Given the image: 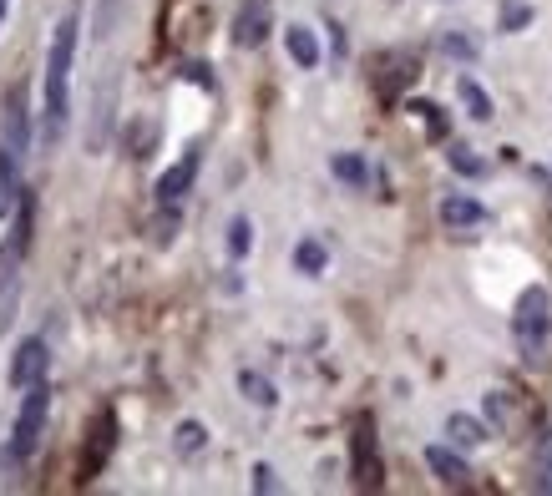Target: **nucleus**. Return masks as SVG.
<instances>
[{
  "label": "nucleus",
  "instance_id": "nucleus-15",
  "mask_svg": "<svg viewBox=\"0 0 552 496\" xmlns=\"http://www.w3.org/2000/svg\"><path fill=\"white\" fill-rule=\"evenodd\" d=\"M456 97H461V107H466V117H471V122H492V97H487L471 76H461V81H456Z\"/></svg>",
  "mask_w": 552,
  "mask_h": 496
},
{
  "label": "nucleus",
  "instance_id": "nucleus-4",
  "mask_svg": "<svg viewBox=\"0 0 552 496\" xmlns=\"http://www.w3.org/2000/svg\"><path fill=\"white\" fill-rule=\"evenodd\" d=\"M547 329H552V299H547L542 284H532V289L517 299V314H512V335H517V350H522L527 365L542 360V350H547Z\"/></svg>",
  "mask_w": 552,
  "mask_h": 496
},
{
  "label": "nucleus",
  "instance_id": "nucleus-28",
  "mask_svg": "<svg viewBox=\"0 0 552 496\" xmlns=\"http://www.w3.org/2000/svg\"><path fill=\"white\" fill-rule=\"evenodd\" d=\"M183 76H188V81H198V87H213V76H208V66H183Z\"/></svg>",
  "mask_w": 552,
  "mask_h": 496
},
{
  "label": "nucleus",
  "instance_id": "nucleus-22",
  "mask_svg": "<svg viewBox=\"0 0 552 496\" xmlns=\"http://www.w3.org/2000/svg\"><path fill=\"white\" fill-rule=\"evenodd\" d=\"M173 446H178V456H198V451L208 446V431H203L198 421H183L178 436H173Z\"/></svg>",
  "mask_w": 552,
  "mask_h": 496
},
{
  "label": "nucleus",
  "instance_id": "nucleus-23",
  "mask_svg": "<svg viewBox=\"0 0 552 496\" xmlns=\"http://www.w3.org/2000/svg\"><path fill=\"white\" fill-rule=\"evenodd\" d=\"M411 112L426 122V137H431V142H441V137H446V117H441V107H436V102H426V97H421V102H411Z\"/></svg>",
  "mask_w": 552,
  "mask_h": 496
},
{
  "label": "nucleus",
  "instance_id": "nucleus-1",
  "mask_svg": "<svg viewBox=\"0 0 552 496\" xmlns=\"http://www.w3.org/2000/svg\"><path fill=\"white\" fill-rule=\"evenodd\" d=\"M76 41H82V16H61L51 51H46V71H41V147H56L66 137L71 122V61H76Z\"/></svg>",
  "mask_w": 552,
  "mask_h": 496
},
{
  "label": "nucleus",
  "instance_id": "nucleus-17",
  "mask_svg": "<svg viewBox=\"0 0 552 496\" xmlns=\"http://www.w3.org/2000/svg\"><path fill=\"white\" fill-rule=\"evenodd\" d=\"M325 264H330L325 243H320V238H299V248H294V269L314 279V274H325Z\"/></svg>",
  "mask_w": 552,
  "mask_h": 496
},
{
  "label": "nucleus",
  "instance_id": "nucleus-26",
  "mask_svg": "<svg viewBox=\"0 0 552 496\" xmlns=\"http://www.w3.org/2000/svg\"><path fill=\"white\" fill-rule=\"evenodd\" d=\"M487 416H492L497 426H507V400H502V390H492V395H487Z\"/></svg>",
  "mask_w": 552,
  "mask_h": 496
},
{
  "label": "nucleus",
  "instance_id": "nucleus-9",
  "mask_svg": "<svg viewBox=\"0 0 552 496\" xmlns=\"http://www.w3.org/2000/svg\"><path fill=\"white\" fill-rule=\"evenodd\" d=\"M46 365H51V350H46V340H26L21 350H16V360H11V385L16 390H31L36 380H46Z\"/></svg>",
  "mask_w": 552,
  "mask_h": 496
},
{
  "label": "nucleus",
  "instance_id": "nucleus-2",
  "mask_svg": "<svg viewBox=\"0 0 552 496\" xmlns=\"http://www.w3.org/2000/svg\"><path fill=\"white\" fill-rule=\"evenodd\" d=\"M26 157H31V112H26V92L11 87L6 102H0V218L16 213L26 183Z\"/></svg>",
  "mask_w": 552,
  "mask_h": 496
},
{
  "label": "nucleus",
  "instance_id": "nucleus-14",
  "mask_svg": "<svg viewBox=\"0 0 552 496\" xmlns=\"http://www.w3.org/2000/svg\"><path fill=\"white\" fill-rule=\"evenodd\" d=\"M446 436H451V446L456 451H477V446H487V426L477 421V416H446Z\"/></svg>",
  "mask_w": 552,
  "mask_h": 496
},
{
  "label": "nucleus",
  "instance_id": "nucleus-7",
  "mask_svg": "<svg viewBox=\"0 0 552 496\" xmlns=\"http://www.w3.org/2000/svg\"><path fill=\"white\" fill-rule=\"evenodd\" d=\"M198 147H188L178 162H173V168L163 173V178H157V203H163V208H178L188 193H193V178H198Z\"/></svg>",
  "mask_w": 552,
  "mask_h": 496
},
{
  "label": "nucleus",
  "instance_id": "nucleus-8",
  "mask_svg": "<svg viewBox=\"0 0 552 496\" xmlns=\"http://www.w3.org/2000/svg\"><path fill=\"white\" fill-rule=\"evenodd\" d=\"M264 36H269V0H244L239 16H233V46L254 51L264 46Z\"/></svg>",
  "mask_w": 552,
  "mask_h": 496
},
{
  "label": "nucleus",
  "instance_id": "nucleus-10",
  "mask_svg": "<svg viewBox=\"0 0 552 496\" xmlns=\"http://www.w3.org/2000/svg\"><path fill=\"white\" fill-rule=\"evenodd\" d=\"M436 213H441V223H446L451 233H471V228H482V223L492 218L477 198H466V193H446Z\"/></svg>",
  "mask_w": 552,
  "mask_h": 496
},
{
  "label": "nucleus",
  "instance_id": "nucleus-16",
  "mask_svg": "<svg viewBox=\"0 0 552 496\" xmlns=\"http://www.w3.org/2000/svg\"><path fill=\"white\" fill-rule=\"evenodd\" d=\"M330 173H335L340 183H350V188H365V183H370V168H365L360 152H335V157H330Z\"/></svg>",
  "mask_w": 552,
  "mask_h": 496
},
{
  "label": "nucleus",
  "instance_id": "nucleus-25",
  "mask_svg": "<svg viewBox=\"0 0 552 496\" xmlns=\"http://www.w3.org/2000/svg\"><path fill=\"white\" fill-rule=\"evenodd\" d=\"M441 51H446L451 61H477V41L461 36V31H446V36H441Z\"/></svg>",
  "mask_w": 552,
  "mask_h": 496
},
{
  "label": "nucleus",
  "instance_id": "nucleus-5",
  "mask_svg": "<svg viewBox=\"0 0 552 496\" xmlns=\"http://www.w3.org/2000/svg\"><path fill=\"white\" fill-rule=\"evenodd\" d=\"M416 71H421V56H416V51H406V46L380 51V56H375V92H380L385 102H396L411 81H416Z\"/></svg>",
  "mask_w": 552,
  "mask_h": 496
},
{
  "label": "nucleus",
  "instance_id": "nucleus-24",
  "mask_svg": "<svg viewBox=\"0 0 552 496\" xmlns=\"http://www.w3.org/2000/svg\"><path fill=\"white\" fill-rule=\"evenodd\" d=\"M497 26H502V31H522V26H532V6H522V0H502Z\"/></svg>",
  "mask_w": 552,
  "mask_h": 496
},
{
  "label": "nucleus",
  "instance_id": "nucleus-12",
  "mask_svg": "<svg viewBox=\"0 0 552 496\" xmlns=\"http://www.w3.org/2000/svg\"><path fill=\"white\" fill-rule=\"evenodd\" d=\"M426 466L436 471V481L441 486H471V466L461 461V451H451V446H426Z\"/></svg>",
  "mask_w": 552,
  "mask_h": 496
},
{
  "label": "nucleus",
  "instance_id": "nucleus-27",
  "mask_svg": "<svg viewBox=\"0 0 552 496\" xmlns=\"http://www.w3.org/2000/svg\"><path fill=\"white\" fill-rule=\"evenodd\" d=\"M254 491H264V496H269V491H279V481H274V471H269V466H254Z\"/></svg>",
  "mask_w": 552,
  "mask_h": 496
},
{
  "label": "nucleus",
  "instance_id": "nucleus-19",
  "mask_svg": "<svg viewBox=\"0 0 552 496\" xmlns=\"http://www.w3.org/2000/svg\"><path fill=\"white\" fill-rule=\"evenodd\" d=\"M446 162H451V173H461V178H482V173H487V162H482L477 152H471L466 142H451Z\"/></svg>",
  "mask_w": 552,
  "mask_h": 496
},
{
  "label": "nucleus",
  "instance_id": "nucleus-13",
  "mask_svg": "<svg viewBox=\"0 0 552 496\" xmlns=\"http://www.w3.org/2000/svg\"><path fill=\"white\" fill-rule=\"evenodd\" d=\"M284 51H289V61H294L299 71L320 66V41H314L309 26H289V31H284Z\"/></svg>",
  "mask_w": 552,
  "mask_h": 496
},
{
  "label": "nucleus",
  "instance_id": "nucleus-21",
  "mask_svg": "<svg viewBox=\"0 0 552 496\" xmlns=\"http://www.w3.org/2000/svg\"><path fill=\"white\" fill-rule=\"evenodd\" d=\"M542 496H552V426L542 431V441H537V481H532Z\"/></svg>",
  "mask_w": 552,
  "mask_h": 496
},
{
  "label": "nucleus",
  "instance_id": "nucleus-29",
  "mask_svg": "<svg viewBox=\"0 0 552 496\" xmlns=\"http://www.w3.org/2000/svg\"><path fill=\"white\" fill-rule=\"evenodd\" d=\"M6 6H11V0H0V21H6Z\"/></svg>",
  "mask_w": 552,
  "mask_h": 496
},
{
  "label": "nucleus",
  "instance_id": "nucleus-18",
  "mask_svg": "<svg viewBox=\"0 0 552 496\" xmlns=\"http://www.w3.org/2000/svg\"><path fill=\"white\" fill-rule=\"evenodd\" d=\"M239 390H244V400H254L259 410H274V400H279L274 385H269L259 370H244V375H239Z\"/></svg>",
  "mask_w": 552,
  "mask_h": 496
},
{
  "label": "nucleus",
  "instance_id": "nucleus-6",
  "mask_svg": "<svg viewBox=\"0 0 552 496\" xmlns=\"http://www.w3.org/2000/svg\"><path fill=\"white\" fill-rule=\"evenodd\" d=\"M350 471H355V486H380V456H375V426H370V416L355 421V436H350Z\"/></svg>",
  "mask_w": 552,
  "mask_h": 496
},
{
  "label": "nucleus",
  "instance_id": "nucleus-3",
  "mask_svg": "<svg viewBox=\"0 0 552 496\" xmlns=\"http://www.w3.org/2000/svg\"><path fill=\"white\" fill-rule=\"evenodd\" d=\"M46 421H51V385L36 380L21 400V416H16V431L6 441V451H0V466L6 471H21L36 451H41V436H46Z\"/></svg>",
  "mask_w": 552,
  "mask_h": 496
},
{
  "label": "nucleus",
  "instance_id": "nucleus-20",
  "mask_svg": "<svg viewBox=\"0 0 552 496\" xmlns=\"http://www.w3.org/2000/svg\"><path fill=\"white\" fill-rule=\"evenodd\" d=\"M249 248H254V223H249V213H239V218L228 223V254H233V259H244Z\"/></svg>",
  "mask_w": 552,
  "mask_h": 496
},
{
  "label": "nucleus",
  "instance_id": "nucleus-11",
  "mask_svg": "<svg viewBox=\"0 0 552 496\" xmlns=\"http://www.w3.org/2000/svg\"><path fill=\"white\" fill-rule=\"evenodd\" d=\"M112 446H117V416H112V410H102V416H97V426H92V451L82 456V476H87V481H92V476L107 466Z\"/></svg>",
  "mask_w": 552,
  "mask_h": 496
}]
</instances>
